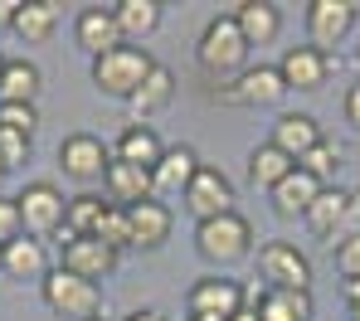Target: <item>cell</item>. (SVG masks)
<instances>
[{
	"instance_id": "obj_1",
	"label": "cell",
	"mask_w": 360,
	"mask_h": 321,
	"mask_svg": "<svg viewBox=\"0 0 360 321\" xmlns=\"http://www.w3.org/2000/svg\"><path fill=\"white\" fill-rule=\"evenodd\" d=\"M195 64H200L205 78H214V83H234L243 68H248V44H243L234 15H214L205 25V34L195 44Z\"/></svg>"
},
{
	"instance_id": "obj_2",
	"label": "cell",
	"mask_w": 360,
	"mask_h": 321,
	"mask_svg": "<svg viewBox=\"0 0 360 321\" xmlns=\"http://www.w3.org/2000/svg\"><path fill=\"white\" fill-rule=\"evenodd\" d=\"M195 254L205 258L210 268H234V263H243L253 254V224L243 219L239 209L195 224Z\"/></svg>"
},
{
	"instance_id": "obj_3",
	"label": "cell",
	"mask_w": 360,
	"mask_h": 321,
	"mask_svg": "<svg viewBox=\"0 0 360 321\" xmlns=\"http://www.w3.org/2000/svg\"><path fill=\"white\" fill-rule=\"evenodd\" d=\"M151 68H156V59L146 54V44H117V49H108V54L93 59V83H98V93L127 103Z\"/></svg>"
},
{
	"instance_id": "obj_4",
	"label": "cell",
	"mask_w": 360,
	"mask_h": 321,
	"mask_svg": "<svg viewBox=\"0 0 360 321\" xmlns=\"http://www.w3.org/2000/svg\"><path fill=\"white\" fill-rule=\"evenodd\" d=\"M39 292H44V307L63 321H93L103 312V287L78 277V273H68V268H54L39 282Z\"/></svg>"
},
{
	"instance_id": "obj_5",
	"label": "cell",
	"mask_w": 360,
	"mask_h": 321,
	"mask_svg": "<svg viewBox=\"0 0 360 321\" xmlns=\"http://www.w3.org/2000/svg\"><path fill=\"white\" fill-rule=\"evenodd\" d=\"M15 204H20V224H25L30 239L63 234V209H68V199H63L59 185H49V181H30L25 190L15 195Z\"/></svg>"
},
{
	"instance_id": "obj_6",
	"label": "cell",
	"mask_w": 360,
	"mask_h": 321,
	"mask_svg": "<svg viewBox=\"0 0 360 321\" xmlns=\"http://www.w3.org/2000/svg\"><path fill=\"white\" fill-rule=\"evenodd\" d=\"M185 307H190V317L234 321L243 312V282H239V277H219V273L195 277V282H190V292H185Z\"/></svg>"
},
{
	"instance_id": "obj_7",
	"label": "cell",
	"mask_w": 360,
	"mask_h": 321,
	"mask_svg": "<svg viewBox=\"0 0 360 321\" xmlns=\"http://www.w3.org/2000/svg\"><path fill=\"white\" fill-rule=\"evenodd\" d=\"M258 273H263V287H297L311 292V258L302 254L297 244L288 239H268L258 249Z\"/></svg>"
},
{
	"instance_id": "obj_8",
	"label": "cell",
	"mask_w": 360,
	"mask_h": 321,
	"mask_svg": "<svg viewBox=\"0 0 360 321\" xmlns=\"http://www.w3.org/2000/svg\"><path fill=\"white\" fill-rule=\"evenodd\" d=\"M356 20H360V5H351V0H311L307 5V39H311V49L331 54L336 44H346Z\"/></svg>"
},
{
	"instance_id": "obj_9",
	"label": "cell",
	"mask_w": 360,
	"mask_h": 321,
	"mask_svg": "<svg viewBox=\"0 0 360 321\" xmlns=\"http://www.w3.org/2000/svg\"><path fill=\"white\" fill-rule=\"evenodd\" d=\"M219 98L234 103V107H278L288 98V83H283L278 64H248L234 83L219 88Z\"/></svg>"
},
{
	"instance_id": "obj_10",
	"label": "cell",
	"mask_w": 360,
	"mask_h": 321,
	"mask_svg": "<svg viewBox=\"0 0 360 321\" xmlns=\"http://www.w3.org/2000/svg\"><path fill=\"white\" fill-rule=\"evenodd\" d=\"M180 204L195 214V224L219 219V214H234V181L219 166H200L195 181H190V190L180 195Z\"/></svg>"
},
{
	"instance_id": "obj_11",
	"label": "cell",
	"mask_w": 360,
	"mask_h": 321,
	"mask_svg": "<svg viewBox=\"0 0 360 321\" xmlns=\"http://www.w3.org/2000/svg\"><path fill=\"white\" fill-rule=\"evenodd\" d=\"M108 161H112V151L103 146V136H93V131H68L59 141V166L68 181H103V171H108Z\"/></svg>"
},
{
	"instance_id": "obj_12",
	"label": "cell",
	"mask_w": 360,
	"mask_h": 321,
	"mask_svg": "<svg viewBox=\"0 0 360 321\" xmlns=\"http://www.w3.org/2000/svg\"><path fill=\"white\" fill-rule=\"evenodd\" d=\"M278 73H283L288 93H292V88H297V93H316V88L331 78V54H321V49H311V44H292V49L278 59Z\"/></svg>"
},
{
	"instance_id": "obj_13",
	"label": "cell",
	"mask_w": 360,
	"mask_h": 321,
	"mask_svg": "<svg viewBox=\"0 0 360 321\" xmlns=\"http://www.w3.org/2000/svg\"><path fill=\"white\" fill-rule=\"evenodd\" d=\"M122 254L117 249H108L103 239H63V263L59 268H68V273H78V277H88V282H98V277H112L117 273Z\"/></svg>"
},
{
	"instance_id": "obj_14",
	"label": "cell",
	"mask_w": 360,
	"mask_h": 321,
	"mask_svg": "<svg viewBox=\"0 0 360 321\" xmlns=\"http://www.w3.org/2000/svg\"><path fill=\"white\" fill-rule=\"evenodd\" d=\"M73 39H78V49L83 54H108V49H117L122 44V30H117V15H112V5H83L78 10V20H73Z\"/></svg>"
},
{
	"instance_id": "obj_15",
	"label": "cell",
	"mask_w": 360,
	"mask_h": 321,
	"mask_svg": "<svg viewBox=\"0 0 360 321\" xmlns=\"http://www.w3.org/2000/svg\"><path fill=\"white\" fill-rule=\"evenodd\" d=\"M0 273H10L15 282H44L54 268H49V249H44V239H30V234H20L15 244H5L0 249Z\"/></svg>"
},
{
	"instance_id": "obj_16",
	"label": "cell",
	"mask_w": 360,
	"mask_h": 321,
	"mask_svg": "<svg viewBox=\"0 0 360 321\" xmlns=\"http://www.w3.org/2000/svg\"><path fill=\"white\" fill-rule=\"evenodd\" d=\"M346 214H351V190L326 185V190L316 195V204L307 209V229L336 249V244H341V234H346Z\"/></svg>"
},
{
	"instance_id": "obj_17",
	"label": "cell",
	"mask_w": 360,
	"mask_h": 321,
	"mask_svg": "<svg viewBox=\"0 0 360 321\" xmlns=\"http://www.w3.org/2000/svg\"><path fill=\"white\" fill-rule=\"evenodd\" d=\"M127 219H131V249H161L176 229V214L166 199H141L127 209Z\"/></svg>"
},
{
	"instance_id": "obj_18",
	"label": "cell",
	"mask_w": 360,
	"mask_h": 321,
	"mask_svg": "<svg viewBox=\"0 0 360 321\" xmlns=\"http://www.w3.org/2000/svg\"><path fill=\"white\" fill-rule=\"evenodd\" d=\"M200 166H205V161L195 156V146H166L161 161H156V171H151V190H156V199H161V195H185Z\"/></svg>"
},
{
	"instance_id": "obj_19",
	"label": "cell",
	"mask_w": 360,
	"mask_h": 321,
	"mask_svg": "<svg viewBox=\"0 0 360 321\" xmlns=\"http://www.w3.org/2000/svg\"><path fill=\"white\" fill-rule=\"evenodd\" d=\"M283 156H292V161H302L311 146H321L326 141V131H321V122L311 117V112H283L278 122H273V136H268Z\"/></svg>"
},
{
	"instance_id": "obj_20",
	"label": "cell",
	"mask_w": 360,
	"mask_h": 321,
	"mask_svg": "<svg viewBox=\"0 0 360 321\" xmlns=\"http://www.w3.org/2000/svg\"><path fill=\"white\" fill-rule=\"evenodd\" d=\"M321 190H326V185L297 166L283 185H273V190H268V204H273V214H278V219H307V209L316 204V195H321Z\"/></svg>"
},
{
	"instance_id": "obj_21",
	"label": "cell",
	"mask_w": 360,
	"mask_h": 321,
	"mask_svg": "<svg viewBox=\"0 0 360 321\" xmlns=\"http://www.w3.org/2000/svg\"><path fill=\"white\" fill-rule=\"evenodd\" d=\"M103 190H108V204H122V209H131V204H141V199H156V190H151V171L127 166V161H108Z\"/></svg>"
},
{
	"instance_id": "obj_22",
	"label": "cell",
	"mask_w": 360,
	"mask_h": 321,
	"mask_svg": "<svg viewBox=\"0 0 360 321\" xmlns=\"http://www.w3.org/2000/svg\"><path fill=\"white\" fill-rule=\"evenodd\" d=\"M161 151H166V141L156 136V127H151V122H127V127H122V136H117V146H112V161L141 166V171H156Z\"/></svg>"
},
{
	"instance_id": "obj_23",
	"label": "cell",
	"mask_w": 360,
	"mask_h": 321,
	"mask_svg": "<svg viewBox=\"0 0 360 321\" xmlns=\"http://www.w3.org/2000/svg\"><path fill=\"white\" fill-rule=\"evenodd\" d=\"M171 98H176V73L166 64H156L146 78H141V88L127 98V107H131V122H146V117H156V112H166L171 107Z\"/></svg>"
},
{
	"instance_id": "obj_24",
	"label": "cell",
	"mask_w": 360,
	"mask_h": 321,
	"mask_svg": "<svg viewBox=\"0 0 360 321\" xmlns=\"http://www.w3.org/2000/svg\"><path fill=\"white\" fill-rule=\"evenodd\" d=\"M234 25H239L248 49H253V44H273V39L283 34V10L268 5V0H243L239 10H234Z\"/></svg>"
},
{
	"instance_id": "obj_25",
	"label": "cell",
	"mask_w": 360,
	"mask_h": 321,
	"mask_svg": "<svg viewBox=\"0 0 360 321\" xmlns=\"http://www.w3.org/2000/svg\"><path fill=\"white\" fill-rule=\"evenodd\" d=\"M253 312H258V321H311L316 302H311V292H297V287H268L253 302Z\"/></svg>"
},
{
	"instance_id": "obj_26",
	"label": "cell",
	"mask_w": 360,
	"mask_h": 321,
	"mask_svg": "<svg viewBox=\"0 0 360 321\" xmlns=\"http://www.w3.org/2000/svg\"><path fill=\"white\" fill-rule=\"evenodd\" d=\"M112 15H117L122 44H141V39H151L161 30V5L156 0H117Z\"/></svg>"
},
{
	"instance_id": "obj_27",
	"label": "cell",
	"mask_w": 360,
	"mask_h": 321,
	"mask_svg": "<svg viewBox=\"0 0 360 321\" xmlns=\"http://www.w3.org/2000/svg\"><path fill=\"white\" fill-rule=\"evenodd\" d=\"M292 171H297V161L283 156L273 141H258V146L248 151V181H253V190H273V185H283Z\"/></svg>"
},
{
	"instance_id": "obj_28",
	"label": "cell",
	"mask_w": 360,
	"mask_h": 321,
	"mask_svg": "<svg viewBox=\"0 0 360 321\" xmlns=\"http://www.w3.org/2000/svg\"><path fill=\"white\" fill-rule=\"evenodd\" d=\"M44 88V73L34 59H5V73H0V103H34Z\"/></svg>"
},
{
	"instance_id": "obj_29",
	"label": "cell",
	"mask_w": 360,
	"mask_h": 321,
	"mask_svg": "<svg viewBox=\"0 0 360 321\" xmlns=\"http://www.w3.org/2000/svg\"><path fill=\"white\" fill-rule=\"evenodd\" d=\"M54 25H59V5H54V0L15 5V20H10V30H15L25 44H44V39L54 34Z\"/></svg>"
},
{
	"instance_id": "obj_30",
	"label": "cell",
	"mask_w": 360,
	"mask_h": 321,
	"mask_svg": "<svg viewBox=\"0 0 360 321\" xmlns=\"http://www.w3.org/2000/svg\"><path fill=\"white\" fill-rule=\"evenodd\" d=\"M103 209H108V199L103 195H73L68 199V209H63V239H88L93 229H98V219H103Z\"/></svg>"
},
{
	"instance_id": "obj_31",
	"label": "cell",
	"mask_w": 360,
	"mask_h": 321,
	"mask_svg": "<svg viewBox=\"0 0 360 321\" xmlns=\"http://www.w3.org/2000/svg\"><path fill=\"white\" fill-rule=\"evenodd\" d=\"M297 166H302V171H307V176H316L321 185H331V181H336V171H341V146H336V141L326 136L321 146H311V151L302 156Z\"/></svg>"
},
{
	"instance_id": "obj_32",
	"label": "cell",
	"mask_w": 360,
	"mask_h": 321,
	"mask_svg": "<svg viewBox=\"0 0 360 321\" xmlns=\"http://www.w3.org/2000/svg\"><path fill=\"white\" fill-rule=\"evenodd\" d=\"M93 239H103L108 249H131V219H127V209L122 204H108L103 209V219H98V229H93Z\"/></svg>"
},
{
	"instance_id": "obj_33",
	"label": "cell",
	"mask_w": 360,
	"mask_h": 321,
	"mask_svg": "<svg viewBox=\"0 0 360 321\" xmlns=\"http://www.w3.org/2000/svg\"><path fill=\"white\" fill-rule=\"evenodd\" d=\"M0 127L34 136V131H39V112H34V103H0Z\"/></svg>"
},
{
	"instance_id": "obj_34",
	"label": "cell",
	"mask_w": 360,
	"mask_h": 321,
	"mask_svg": "<svg viewBox=\"0 0 360 321\" xmlns=\"http://www.w3.org/2000/svg\"><path fill=\"white\" fill-rule=\"evenodd\" d=\"M30 141L34 136H25V131H10V127H0V161L15 171L20 161H30Z\"/></svg>"
},
{
	"instance_id": "obj_35",
	"label": "cell",
	"mask_w": 360,
	"mask_h": 321,
	"mask_svg": "<svg viewBox=\"0 0 360 321\" xmlns=\"http://www.w3.org/2000/svg\"><path fill=\"white\" fill-rule=\"evenodd\" d=\"M20 234H25V224H20V204H15V195H0V249L15 244Z\"/></svg>"
},
{
	"instance_id": "obj_36",
	"label": "cell",
	"mask_w": 360,
	"mask_h": 321,
	"mask_svg": "<svg viewBox=\"0 0 360 321\" xmlns=\"http://www.w3.org/2000/svg\"><path fill=\"white\" fill-rule=\"evenodd\" d=\"M336 273L346 277V282H360V234L356 239H346V244H336Z\"/></svg>"
},
{
	"instance_id": "obj_37",
	"label": "cell",
	"mask_w": 360,
	"mask_h": 321,
	"mask_svg": "<svg viewBox=\"0 0 360 321\" xmlns=\"http://www.w3.org/2000/svg\"><path fill=\"white\" fill-rule=\"evenodd\" d=\"M356 234H360V190H351V214H346V234H341V244L356 239Z\"/></svg>"
},
{
	"instance_id": "obj_38",
	"label": "cell",
	"mask_w": 360,
	"mask_h": 321,
	"mask_svg": "<svg viewBox=\"0 0 360 321\" xmlns=\"http://www.w3.org/2000/svg\"><path fill=\"white\" fill-rule=\"evenodd\" d=\"M346 122L360 131V83H351V88H346Z\"/></svg>"
},
{
	"instance_id": "obj_39",
	"label": "cell",
	"mask_w": 360,
	"mask_h": 321,
	"mask_svg": "<svg viewBox=\"0 0 360 321\" xmlns=\"http://www.w3.org/2000/svg\"><path fill=\"white\" fill-rule=\"evenodd\" d=\"M122 321H166V317H161L156 307H136V312H127Z\"/></svg>"
},
{
	"instance_id": "obj_40",
	"label": "cell",
	"mask_w": 360,
	"mask_h": 321,
	"mask_svg": "<svg viewBox=\"0 0 360 321\" xmlns=\"http://www.w3.org/2000/svg\"><path fill=\"white\" fill-rule=\"evenodd\" d=\"M346 297H351V321H360V282H346Z\"/></svg>"
},
{
	"instance_id": "obj_41",
	"label": "cell",
	"mask_w": 360,
	"mask_h": 321,
	"mask_svg": "<svg viewBox=\"0 0 360 321\" xmlns=\"http://www.w3.org/2000/svg\"><path fill=\"white\" fill-rule=\"evenodd\" d=\"M15 5H20V0H0V30H10V20H15Z\"/></svg>"
},
{
	"instance_id": "obj_42",
	"label": "cell",
	"mask_w": 360,
	"mask_h": 321,
	"mask_svg": "<svg viewBox=\"0 0 360 321\" xmlns=\"http://www.w3.org/2000/svg\"><path fill=\"white\" fill-rule=\"evenodd\" d=\"M234 321H258V312H253V307H243V312H239Z\"/></svg>"
},
{
	"instance_id": "obj_43",
	"label": "cell",
	"mask_w": 360,
	"mask_h": 321,
	"mask_svg": "<svg viewBox=\"0 0 360 321\" xmlns=\"http://www.w3.org/2000/svg\"><path fill=\"white\" fill-rule=\"evenodd\" d=\"M5 176H10V166H5V161H0V181H5Z\"/></svg>"
},
{
	"instance_id": "obj_44",
	"label": "cell",
	"mask_w": 360,
	"mask_h": 321,
	"mask_svg": "<svg viewBox=\"0 0 360 321\" xmlns=\"http://www.w3.org/2000/svg\"><path fill=\"white\" fill-rule=\"evenodd\" d=\"M0 73H5V54H0Z\"/></svg>"
},
{
	"instance_id": "obj_45",
	"label": "cell",
	"mask_w": 360,
	"mask_h": 321,
	"mask_svg": "<svg viewBox=\"0 0 360 321\" xmlns=\"http://www.w3.org/2000/svg\"><path fill=\"white\" fill-rule=\"evenodd\" d=\"M185 321H205V317H185Z\"/></svg>"
},
{
	"instance_id": "obj_46",
	"label": "cell",
	"mask_w": 360,
	"mask_h": 321,
	"mask_svg": "<svg viewBox=\"0 0 360 321\" xmlns=\"http://www.w3.org/2000/svg\"><path fill=\"white\" fill-rule=\"evenodd\" d=\"M93 321H108V317H93Z\"/></svg>"
}]
</instances>
